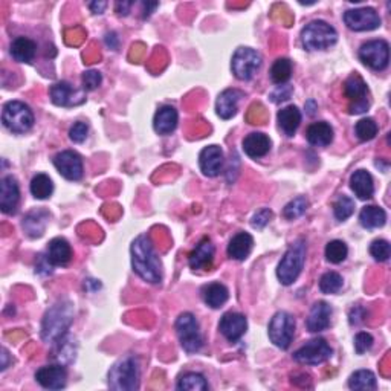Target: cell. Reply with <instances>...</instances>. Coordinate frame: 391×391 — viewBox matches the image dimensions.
Listing matches in <instances>:
<instances>
[{
  "instance_id": "cell-1",
  "label": "cell",
  "mask_w": 391,
  "mask_h": 391,
  "mask_svg": "<svg viewBox=\"0 0 391 391\" xmlns=\"http://www.w3.org/2000/svg\"><path fill=\"white\" fill-rule=\"evenodd\" d=\"M131 266L144 281L159 284L162 281V264L147 236L136 237L130 248Z\"/></svg>"
},
{
  "instance_id": "cell-2",
  "label": "cell",
  "mask_w": 391,
  "mask_h": 391,
  "mask_svg": "<svg viewBox=\"0 0 391 391\" xmlns=\"http://www.w3.org/2000/svg\"><path fill=\"white\" fill-rule=\"evenodd\" d=\"M72 321H74V304L68 300L58 301L45 314L42 340L48 344H54L68 333Z\"/></svg>"
},
{
  "instance_id": "cell-3",
  "label": "cell",
  "mask_w": 391,
  "mask_h": 391,
  "mask_svg": "<svg viewBox=\"0 0 391 391\" xmlns=\"http://www.w3.org/2000/svg\"><path fill=\"white\" fill-rule=\"evenodd\" d=\"M304 262H306V242L303 238H298V240L290 244V248L283 255L280 263H278L277 277L280 283L284 284V286L294 284L301 274Z\"/></svg>"
},
{
  "instance_id": "cell-4",
  "label": "cell",
  "mask_w": 391,
  "mask_h": 391,
  "mask_svg": "<svg viewBox=\"0 0 391 391\" xmlns=\"http://www.w3.org/2000/svg\"><path fill=\"white\" fill-rule=\"evenodd\" d=\"M109 388L118 391H135L139 388V362L135 356L124 357L110 368Z\"/></svg>"
},
{
  "instance_id": "cell-5",
  "label": "cell",
  "mask_w": 391,
  "mask_h": 391,
  "mask_svg": "<svg viewBox=\"0 0 391 391\" xmlns=\"http://www.w3.org/2000/svg\"><path fill=\"white\" fill-rule=\"evenodd\" d=\"M336 40V29L324 20H314L301 31V43L307 51H324L333 46Z\"/></svg>"
},
{
  "instance_id": "cell-6",
  "label": "cell",
  "mask_w": 391,
  "mask_h": 391,
  "mask_svg": "<svg viewBox=\"0 0 391 391\" xmlns=\"http://www.w3.org/2000/svg\"><path fill=\"white\" fill-rule=\"evenodd\" d=\"M176 333L181 347L187 353H197L203 347V336L196 316L190 312L179 315L176 320Z\"/></svg>"
},
{
  "instance_id": "cell-7",
  "label": "cell",
  "mask_w": 391,
  "mask_h": 391,
  "mask_svg": "<svg viewBox=\"0 0 391 391\" xmlns=\"http://www.w3.org/2000/svg\"><path fill=\"white\" fill-rule=\"evenodd\" d=\"M2 123L12 134H26L34 125V114L28 104L10 101L3 105Z\"/></svg>"
},
{
  "instance_id": "cell-8",
  "label": "cell",
  "mask_w": 391,
  "mask_h": 391,
  "mask_svg": "<svg viewBox=\"0 0 391 391\" xmlns=\"http://www.w3.org/2000/svg\"><path fill=\"white\" fill-rule=\"evenodd\" d=\"M269 340L275 347L288 350L295 335V318L288 312H277L269 323Z\"/></svg>"
},
{
  "instance_id": "cell-9",
  "label": "cell",
  "mask_w": 391,
  "mask_h": 391,
  "mask_svg": "<svg viewBox=\"0 0 391 391\" xmlns=\"http://www.w3.org/2000/svg\"><path fill=\"white\" fill-rule=\"evenodd\" d=\"M344 95H346L350 101L349 105L350 115L366 114V112L370 109L367 83L357 74L350 75L346 79V83H344Z\"/></svg>"
},
{
  "instance_id": "cell-10",
  "label": "cell",
  "mask_w": 391,
  "mask_h": 391,
  "mask_svg": "<svg viewBox=\"0 0 391 391\" xmlns=\"http://www.w3.org/2000/svg\"><path fill=\"white\" fill-rule=\"evenodd\" d=\"M262 68V55L253 48H238L233 60H231V69L236 78L242 81H248L253 78L258 69Z\"/></svg>"
},
{
  "instance_id": "cell-11",
  "label": "cell",
  "mask_w": 391,
  "mask_h": 391,
  "mask_svg": "<svg viewBox=\"0 0 391 391\" xmlns=\"http://www.w3.org/2000/svg\"><path fill=\"white\" fill-rule=\"evenodd\" d=\"M333 350L324 338H314L294 353V360L303 366H320L330 360Z\"/></svg>"
},
{
  "instance_id": "cell-12",
  "label": "cell",
  "mask_w": 391,
  "mask_h": 391,
  "mask_svg": "<svg viewBox=\"0 0 391 391\" xmlns=\"http://www.w3.org/2000/svg\"><path fill=\"white\" fill-rule=\"evenodd\" d=\"M360 60L373 71H383L390 63V45L386 40H370L360 48Z\"/></svg>"
},
{
  "instance_id": "cell-13",
  "label": "cell",
  "mask_w": 391,
  "mask_h": 391,
  "mask_svg": "<svg viewBox=\"0 0 391 391\" xmlns=\"http://www.w3.org/2000/svg\"><path fill=\"white\" fill-rule=\"evenodd\" d=\"M381 16L377 14L375 8H355L349 10L344 14V23L347 25L349 29L362 32V31H375L381 26Z\"/></svg>"
},
{
  "instance_id": "cell-14",
  "label": "cell",
  "mask_w": 391,
  "mask_h": 391,
  "mask_svg": "<svg viewBox=\"0 0 391 391\" xmlns=\"http://www.w3.org/2000/svg\"><path fill=\"white\" fill-rule=\"evenodd\" d=\"M54 165L58 173L68 181H79L83 177V159L77 151H60L54 157Z\"/></svg>"
},
{
  "instance_id": "cell-15",
  "label": "cell",
  "mask_w": 391,
  "mask_h": 391,
  "mask_svg": "<svg viewBox=\"0 0 391 391\" xmlns=\"http://www.w3.org/2000/svg\"><path fill=\"white\" fill-rule=\"evenodd\" d=\"M52 103L60 108H72L84 103V90L75 89L74 86L68 81H60L52 86L49 90Z\"/></svg>"
},
{
  "instance_id": "cell-16",
  "label": "cell",
  "mask_w": 391,
  "mask_h": 391,
  "mask_svg": "<svg viewBox=\"0 0 391 391\" xmlns=\"http://www.w3.org/2000/svg\"><path fill=\"white\" fill-rule=\"evenodd\" d=\"M20 202V188L14 176H5L0 182V210L3 214H16Z\"/></svg>"
},
{
  "instance_id": "cell-17",
  "label": "cell",
  "mask_w": 391,
  "mask_h": 391,
  "mask_svg": "<svg viewBox=\"0 0 391 391\" xmlns=\"http://www.w3.org/2000/svg\"><path fill=\"white\" fill-rule=\"evenodd\" d=\"M36 381L46 390H62L68 383V372L62 364L46 366L37 370Z\"/></svg>"
},
{
  "instance_id": "cell-18",
  "label": "cell",
  "mask_w": 391,
  "mask_h": 391,
  "mask_svg": "<svg viewBox=\"0 0 391 391\" xmlns=\"http://www.w3.org/2000/svg\"><path fill=\"white\" fill-rule=\"evenodd\" d=\"M218 330L229 342H237L248 330L247 316L237 312L225 314L218 323Z\"/></svg>"
},
{
  "instance_id": "cell-19",
  "label": "cell",
  "mask_w": 391,
  "mask_h": 391,
  "mask_svg": "<svg viewBox=\"0 0 391 391\" xmlns=\"http://www.w3.org/2000/svg\"><path fill=\"white\" fill-rule=\"evenodd\" d=\"M199 165L205 176L216 177L223 167V150L218 145H208L199 155Z\"/></svg>"
},
{
  "instance_id": "cell-20",
  "label": "cell",
  "mask_w": 391,
  "mask_h": 391,
  "mask_svg": "<svg viewBox=\"0 0 391 391\" xmlns=\"http://www.w3.org/2000/svg\"><path fill=\"white\" fill-rule=\"evenodd\" d=\"M333 309L329 306L326 301H318L314 304V307L310 309L309 318L306 321L307 330L312 333H320L327 330L330 326V321H332Z\"/></svg>"
},
{
  "instance_id": "cell-21",
  "label": "cell",
  "mask_w": 391,
  "mask_h": 391,
  "mask_svg": "<svg viewBox=\"0 0 391 391\" xmlns=\"http://www.w3.org/2000/svg\"><path fill=\"white\" fill-rule=\"evenodd\" d=\"M214 260V244L211 243L210 238H202L201 242L196 244V248L191 251L188 257V264L193 270L201 269H210Z\"/></svg>"
},
{
  "instance_id": "cell-22",
  "label": "cell",
  "mask_w": 391,
  "mask_h": 391,
  "mask_svg": "<svg viewBox=\"0 0 391 391\" xmlns=\"http://www.w3.org/2000/svg\"><path fill=\"white\" fill-rule=\"evenodd\" d=\"M77 341L74 336L66 333L64 336L60 338L58 341L52 344V360L62 366H69L75 361L77 356Z\"/></svg>"
},
{
  "instance_id": "cell-23",
  "label": "cell",
  "mask_w": 391,
  "mask_h": 391,
  "mask_svg": "<svg viewBox=\"0 0 391 391\" xmlns=\"http://www.w3.org/2000/svg\"><path fill=\"white\" fill-rule=\"evenodd\" d=\"M243 97H244V94L238 89L223 90L222 94L218 95L217 101H216L217 115L220 116L222 119H231L233 116H236L237 109H238V103H240V99Z\"/></svg>"
},
{
  "instance_id": "cell-24",
  "label": "cell",
  "mask_w": 391,
  "mask_h": 391,
  "mask_svg": "<svg viewBox=\"0 0 391 391\" xmlns=\"http://www.w3.org/2000/svg\"><path fill=\"white\" fill-rule=\"evenodd\" d=\"M46 257L51 262L52 266H68L72 260V248L69 242L63 237L52 238L48 247Z\"/></svg>"
},
{
  "instance_id": "cell-25",
  "label": "cell",
  "mask_w": 391,
  "mask_h": 391,
  "mask_svg": "<svg viewBox=\"0 0 391 391\" xmlns=\"http://www.w3.org/2000/svg\"><path fill=\"white\" fill-rule=\"evenodd\" d=\"M242 145H243V151L249 157L258 159L269 153L270 147H273V142H270L268 135L260 134V131H254V134H251L243 139Z\"/></svg>"
},
{
  "instance_id": "cell-26",
  "label": "cell",
  "mask_w": 391,
  "mask_h": 391,
  "mask_svg": "<svg viewBox=\"0 0 391 391\" xmlns=\"http://www.w3.org/2000/svg\"><path fill=\"white\" fill-rule=\"evenodd\" d=\"M350 188L361 201H368L375 194V182L372 175L366 170H357L350 177Z\"/></svg>"
},
{
  "instance_id": "cell-27",
  "label": "cell",
  "mask_w": 391,
  "mask_h": 391,
  "mask_svg": "<svg viewBox=\"0 0 391 391\" xmlns=\"http://www.w3.org/2000/svg\"><path fill=\"white\" fill-rule=\"evenodd\" d=\"M177 121H179V115L173 105H162V108L156 112L153 119V127L156 130V134L159 135H170L171 131L176 130Z\"/></svg>"
},
{
  "instance_id": "cell-28",
  "label": "cell",
  "mask_w": 391,
  "mask_h": 391,
  "mask_svg": "<svg viewBox=\"0 0 391 391\" xmlns=\"http://www.w3.org/2000/svg\"><path fill=\"white\" fill-rule=\"evenodd\" d=\"M254 248V238L248 233H238L229 240L228 257L237 262H244Z\"/></svg>"
},
{
  "instance_id": "cell-29",
  "label": "cell",
  "mask_w": 391,
  "mask_h": 391,
  "mask_svg": "<svg viewBox=\"0 0 391 391\" xmlns=\"http://www.w3.org/2000/svg\"><path fill=\"white\" fill-rule=\"evenodd\" d=\"M48 222H49L48 211L36 210V211H31V213L25 216L22 227H23V231L26 233V236L31 237V238H37V237L43 236Z\"/></svg>"
},
{
  "instance_id": "cell-30",
  "label": "cell",
  "mask_w": 391,
  "mask_h": 391,
  "mask_svg": "<svg viewBox=\"0 0 391 391\" xmlns=\"http://www.w3.org/2000/svg\"><path fill=\"white\" fill-rule=\"evenodd\" d=\"M306 138L309 144L314 145V147H327L333 141V129L326 121H318L309 125Z\"/></svg>"
},
{
  "instance_id": "cell-31",
  "label": "cell",
  "mask_w": 391,
  "mask_h": 391,
  "mask_svg": "<svg viewBox=\"0 0 391 391\" xmlns=\"http://www.w3.org/2000/svg\"><path fill=\"white\" fill-rule=\"evenodd\" d=\"M11 55L18 63H31L37 54V45L28 37H17L11 43Z\"/></svg>"
},
{
  "instance_id": "cell-32",
  "label": "cell",
  "mask_w": 391,
  "mask_h": 391,
  "mask_svg": "<svg viewBox=\"0 0 391 391\" xmlns=\"http://www.w3.org/2000/svg\"><path fill=\"white\" fill-rule=\"evenodd\" d=\"M278 125L283 130V134L286 136H294L295 131L298 130L301 124V112L297 105H288V108L281 109L277 115Z\"/></svg>"
},
{
  "instance_id": "cell-33",
  "label": "cell",
  "mask_w": 391,
  "mask_h": 391,
  "mask_svg": "<svg viewBox=\"0 0 391 391\" xmlns=\"http://www.w3.org/2000/svg\"><path fill=\"white\" fill-rule=\"evenodd\" d=\"M202 298L211 309H220L229 298V290L222 283H210L202 289Z\"/></svg>"
},
{
  "instance_id": "cell-34",
  "label": "cell",
  "mask_w": 391,
  "mask_h": 391,
  "mask_svg": "<svg viewBox=\"0 0 391 391\" xmlns=\"http://www.w3.org/2000/svg\"><path fill=\"white\" fill-rule=\"evenodd\" d=\"M387 222V213L381 207H376V205H368V207H364L361 210L360 214V223L366 229H376L382 228Z\"/></svg>"
},
{
  "instance_id": "cell-35",
  "label": "cell",
  "mask_w": 391,
  "mask_h": 391,
  "mask_svg": "<svg viewBox=\"0 0 391 391\" xmlns=\"http://www.w3.org/2000/svg\"><path fill=\"white\" fill-rule=\"evenodd\" d=\"M31 193L38 201H45V199L51 197V194L54 193V184H52L51 177L48 175L38 173L31 181Z\"/></svg>"
},
{
  "instance_id": "cell-36",
  "label": "cell",
  "mask_w": 391,
  "mask_h": 391,
  "mask_svg": "<svg viewBox=\"0 0 391 391\" xmlns=\"http://www.w3.org/2000/svg\"><path fill=\"white\" fill-rule=\"evenodd\" d=\"M176 388L177 390H187V391H205V390L210 388V386H208L207 379L203 377V375L190 372V373H185L179 377Z\"/></svg>"
},
{
  "instance_id": "cell-37",
  "label": "cell",
  "mask_w": 391,
  "mask_h": 391,
  "mask_svg": "<svg viewBox=\"0 0 391 391\" xmlns=\"http://www.w3.org/2000/svg\"><path fill=\"white\" fill-rule=\"evenodd\" d=\"M292 77V62L289 58H278L270 68V79L275 84H286Z\"/></svg>"
},
{
  "instance_id": "cell-38",
  "label": "cell",
  "mask_w": 391,
  "mask_h": 391,
  "mask_svg": "<svg viewBox=\"0 0 391 391\" xmlns=\"http://www.w3.org/2000/svg\"><path fill=\"white\" fill-rule=\"evenodd\" d=\"M349 387L352 390H376V376L370 370H357L350 376Z\"/></svg>"
},
{
  "instance_id": "cell-39",
  "label": "cell",
  "mask_w": 391,
  "mask_h": 391,
  "mask_svg": "<svg viewBox=\"0 0 391 391\" xmlns=\"http://www.w3.org/2000/svg\"><path fill=\"white\" fill-rule=\"evenodd\" d=\"M347 255H349V248L342 240H332L326 244L327 262L333 264H340L346 260Z\"/></svg>"
},
{
  "instance_id": "cell-40",
  "label": "cell",
  "mask_w": 391,
  "mask_h": 391,
  "mask_svg": "<svg viewBox=\"0 0 391 391\" xmlns=\"http://www.w3.org/2000/svg\"><path fill=\"white\" fill-rule=\"evenodd\" d=\"M344 280L338 273H326L320 278V290L323 294L333 295L342 289Z\"/></svg>"
},
{
  "instance_id": "cell-41",
  "label": "cell",
  "mask_w": 391,
  "mask_h": 391,
  "mask_svg": "<svg viewBox=\"0 0 391 391\" xmlns=\"http://www.w3.org/2000/svg\"><path fill=\"white\" fill-rule=\"evenodd\" d=\"M377 124L373 118H362L355 125V134L361 141H372L377 135Z\"/></svg>"
},
{
  "instance_id": "cell-42",
  "label": "cell",
  "mask_w": 391,
  "mask_h": 391,
  "mask_svg": "<svg viewBox=\"0 0 391 391\" xmlns=\"http://www.w3.org/2000/svg\"><path fill=\"white\" fill-rule=\"evenodd\" d=\"M309 208V201L304 196H300L290 201L286 207L283 210V216L288 218V220H295V218L301 217L304 213H306Z\"/></svg>"
},
{
  "instance_id": "cell-43",
  "label": "cell",
  "mask_w": 391,
  "mask_h": 391,
  "mask_svg": "<svg viewBox=\"0 0 391 391\" xmlns=\"http://www.w3.org/2000/svg\"><path fill=\"white\" fill-rule=\"evenodd\" d=\"M355 202L349 196H340L333 203V214L340 222L347 220L353 214Z\"/></svg>"
},
{
  "instance_id": "cell-44",
  "label": "cell",
  "mask_w": 391,
  "mask_h": 391,
  "mask_svg": "<svg viewBox=\"0 0 391 391\" xmlns=\"http://www.w3.org/2000/svg\"><path fill=\"white\" fill-rule=\"evenodd\" d=\"M370 254L375 258L376 262H387L391 254V247L387 240L379 238V240H375L370 244Z\"/></svg>"
},
{
  "instance_id": "cell-45",
  "label": "cell",
  "mask_w": 391,
  "mask_h": 391,
  "mask_svg": "<svg viewBox=\"0 0 391 391\" xmlns=\"http://www.w3.org/2000/svg\"><path fill=\"white\" fill-rule=\"evenodd\" d=\"M81 81L84 90H95L101 86L103 75L98 71H86L81 77Z\"/></svg>"
},
{
  "instance_id": "cell-46",
  "label": "cell",
  "mask_w": 391,
  "mask_h": 391,
  "mask_svg": "<svg viewBox=\"0 0 391 391\" xmlns=\"http://www.w3.org/2000/svg\"><path fill=\"white\" fill-rule=\"evenodd\" d=\"M89 134V125L86 123L78 121L74 125H72L71 130H69V138L72 142L75 144H81L86 141V138H88Z\"/></svg>"
},
{
  "instance_id": "cell-47",
  "label": "cell",
  "mask_w": 391,
  "mask_h": 391,
  "mask_svg": "<svg viewBox=\"0 0 391 391\" xmlns=\"http://www.w3.org/2000/svg\"><path fill=\"white\" fill-rule=\"evenodd\" d=\"M373 336L367 332H360L355 336V350L357 355L366 353L373 346Z\"/></svg>"
},
{
  "instance_id": "cell-48",
  "label": "cell",
  "mask_w": 391,
  "mask_h": 391,
  "mask_svg": "<svg viewBox=\"0 0 391 391\" xmlns=\"http://www.w3.org/2000/svg\"><path fill=\"white\" fill-rule=\"evenodd\" d=\"M270 218H273V211L268 208H263L254 214L253 220H251V225H253V228L255 229H263L270 222Z\"/></svg>"
},
{
  "instance_id": "cell-49",
  "label": "cell",
  "mask_w": 391,
  "mask_h": 391,
  "mask_svg": "<svg viewBox=\"0 0 391 391\" xmlns=\"http://www.w3.org/2000/svg\"><path fill=\"white\" fill-rule=\"evenodd\" d=\"M292 86H289V84H281V86H278V88L270 94V99H273L274 103H283V101H288V99L290 98V95H292Z\"/></svg>"
},
{
  "instance_id": "cell-50",
  "label": "cell",
  "mask_w": 391,
  "mask_h": 391,
  "mask_svg": "<svg viewBox=\"0 0 391 391\" xmlns=\"http://www.w3.org/2000/svg\"><path fill=\"white\" fill-rule=\"evenodd\" d=\"M52 264L51 262L48 260V257L46 255H38V260H37V264H36V273L37 274H42V275H48V274H52Z\"/></svg>"
},
{
  "instance_id": "cell-51",
  "label": "cell",
  "mask_w": 391,
  "mask_h": 391,
  "mask_svg": "<svg viewBox=\"0 0 391 391\" xmlns=\"http://www.w3.org/2000/svg\"><path fill=\"white\" fill-rule=\"evenodd\" d=\"M367 312H366V309L364 307H353L352 310H350V324H360L364 321V318H366Z\"/></svg>"
},
{
  "instance_id": "cell-52",
  "label": "cell",
  "mask_w": 391,
  "mask_h": 391,
  "mask_svg": "<svg viewBox=\"0 0 391 391\" xmlns=\"http://www.w3.org/2000/svg\"><path fill=\"white\" fill-rule=\"evenodd\" d=\"M131 6H134L131 2H116L115 10L119 16H129Z\"/></svg>"
},
{
  "instance_id": "cell-53",
  "label": "cell",
  "mask_w": 391,
  "mask_h": 391,
  "mask_svg": "<svg viewBox=\"0 0 391 391\" xmlns=\"http://www.w3.org/2000/svg\"><path fill=\"white\" fill-rule=\"evenodd\" d=\"M89 8L94 14H103L104 10L108 8V2H90Z\"/></svg>"
},
{
  "instance_id": "cell-54",
  "label": "cell",
  "mask_w": 391,
  "mask_h": 391,
  "mask_svg": "<svg viewBox=\"0 0 391 391\" xmlns=\"http://www.w3.org/2000/svg\"><path fill=\"white\" fill-rule=\"evenodd\" d=\"M157 2H153V3H150V2H144L142 3V17L144 18H147L151 16V12H153L156 8H157Z\"/></svg>"
},
{
  "instance_id": "cell-55",
  "label": "cell",
  "mask_w": 391,
  "mask_h": 391,
  "mask_svg": "<svg viewBox=\"0 0 391 391\" xmlns=\"http://www.w3.org/2000/svg\"><path fill=\"white\" fill-rule=\"evenodd\" d=\"M84 288L89 290V292H95L97 289L101 288V283L97 281V280H86L84 283Z\"/></svg>"
},
{
  "instance_id": "cell-56",
  "label": "cell",
  "mask_w": 391,
  "mask_h": 391,
  "mask_svg": "<svg viewBox=\"0 0 391 391\" xmlns=\"http://www.w3.org/2000/svg\"><path fill=\"white\" fill-rule=\"evenodd\" d=\"M316 103L314 101V99H309V101L306 103V110H307V114L310 116H314L315 115V110H316Z\"/></svg>"
},
{
  "instance_id": "cell-57",
  "label": "cell",
  "mask_w": 391,
  "mask_h": 391,
  "mask_svg": "<svg viewBox=\"0 0 391 391\" xmlns=\"http://www.w3.org/2000/svg\"><path fill=\"white\" fill-rule=\"evenodd\" d=\"M8 350H6L5 347L2 349V372L3 370L8 368Z\"/></svg>"
}]
</instances>
